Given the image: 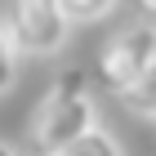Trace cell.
Segmentation results:
<instances>
[{"label":"cell","mask_w":156,"mask_h":156,"mask_svg":"<svg viewBox=\"0 0 156 156\" xmlns=\"http://www.w3.org/2000/svg\"><path fill=\"white\" fill-rule=\"evenodd\" d=\"M98 125L103 120H98L94 94H89V76L85 72H62L40 94L31 116H27V143H31L36 156H62L85 134H94Z\"/></svg>","instance_id":"1"},{"label":"cell","mask_w":156,"mask_h":156,"mask_svg":"<svg viewBox=\"0 0 156 156\" xmlns=\"http://www.w3.org/2000/svg\"><path fill=\"white\" fill-rule=\"evenodd\" d=\"M156 67V23L138 18V23L120 27L107 45L98 49V67H94V80L107 89V94H129L134 85L143 80L147 72Z\"/></svg>","instance_id":"2"},{"label":"cell","mask_w":156,"mask_h":156,"mask_svg":"<svg viewBox=\"0 0 156 156\" xmlns=\"http://www.w3.org/2000/svg\"><path fill=\"white\" fill-rule=\"evenodd\" d=\"M0 18H5L13 49L27 54V58H54L67 45V31H72L62 5H54V0H18V5H5Z\"/></svg>","instance_id":"3"},{"label":"cell","mask_w":156,"mask_h":156,"mask_svg":"<svg viewBox=\"0 0 156 156\" xmlns=\"http://www.w3.org/2000/svg\"><path fill=\"white\" fill-rule=\"evenodd\" d=\"M120 107H125V112H134V116L156 120V67H152V72H147L138 85H134L129 94H120Z\"/></svg>","instance_id":"4"},{"label":"cell","mask_w":156,"mask_h":156,"mask_svg":"<svg viewBox=\"0 0 156 156\" xmlns=\"http://www.w3.org/2000/svg\"><path fill=\"white\" fill-rule=\"evenodd\" d=\"M62 156H125V147L116 143V134H112V129H103V125H98L94 134H85L80 143L67 147Z\"/></svg>","instance_id":"5"},{"label":"cell","mask_w":156,"mask_h":156,"mask_svg":"<svg viewBox=\"0 0 156 156\" xmlns=\"http://www.w3.org/2000/svg\"><path fill=\"white\" fill-rule=\"evenodd\" d=\"M62 13H67V23H98L116 13V5L112 0H62Z\"/></svg>","instance_id":"6"},{"label":"cell","mask_w":156,"mask_h":156,"mask_svg":"<svg viewBox=\"0 0 156 156\" xmlns=\"http://www.w3.org/2000/svg\"><path fill=\"white\" fill-rule=\"evenodd\" d=\"M13 80H18V49H13L9 31H5V18H0V98L13 89Z\"/></svg>","instance_id":"7"},{"label":"cell","mask_w":156,"mask_h":156,"mask_svg":"<svg viewBox=\"0 0 156 156\" xmlns=\"http://www.w3.org/2000/svg\"><path fill=\"white\" fill-rule=\"evenodd\" d=\"M0 156H23V152H18V147H13L9 138H0Z\"/></svg>","instance_id":"8"},{"label":"cell","mask_w":156,"mask_h":156,"mask_svg":"<svg viewBox=\"0 0 156 156\" xmlns=\"http://www.w3.org/2000/svg\"><path fill=\"white\" fill-rule=\"evenodd\" d=\"M143 13H147V23H156V0H147V5H143Z\"/></svg>","instance_id":"9"}]
</instances>
